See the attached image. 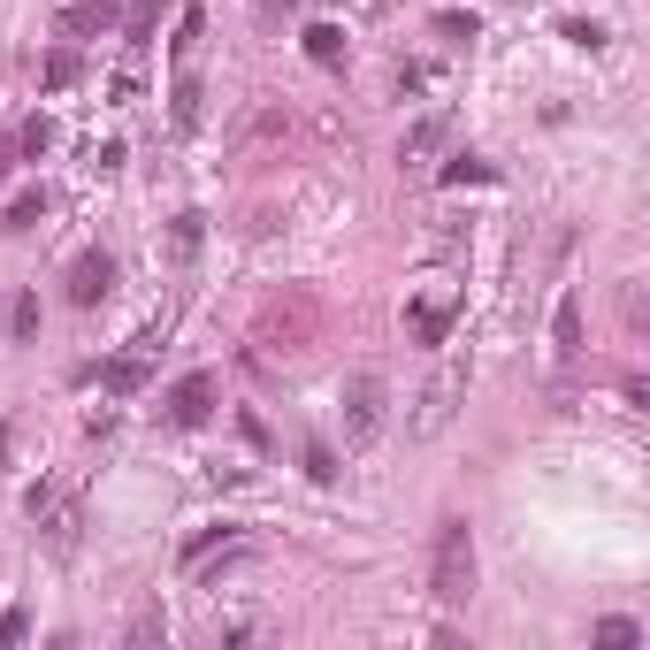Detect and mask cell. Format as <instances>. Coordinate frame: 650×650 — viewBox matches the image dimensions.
Wrapping results in <instances>:
<instances>
[{"label": "cell", "instance_id": "cell-4", "mask_svg": "<svg viewBox=\"0 0 650 650\" xmlns=\"http://www.w3.org/2000/svg\"><path fill=\"white\" fill-rule=\"evenodd\" d=\"M214 398H222V383L199 367V375H184V383H168V398H162V414L176 421V429H199L207 414H214Z\"/></svg>", "mask_w": 650, "mask_h": 650}, {"label": "cell", "instance_id": "cell-12", "mask_svg": "<svg viewBox=\"0 0 650 650\" xmlns=\"http://www.w3.org/2000/svg\"><path fill=\"white\" fill-rule=\"evenodd\" d=\"M597 643H605V650H628V643H643V628H636V620H597Z\"/></svg>", "mask_w": 650, "mask_h": 650}, {"label": "cell", "instance_id": "cell-20", "mask_svg": "<svg viewBox=\"0 0 650 650\" xmlns=\"http://www.w3.org/2000/svg\"><path fill=\"white\" fill-rule=\"evenodd\" d=\"M8 162H15V146H0V184H8Z\"/></svg>", "mask_w": 650, "mask_h": 650}, {"label": "cell", "instance_id": "cell-2", "mask_svg": "<svg viewBox=\"0 0 650 650\" xmlns=\"http://www.w3.org/2000/svg\"><path fill=\"white\" fill-rule=\"evenodd\" d=\"M383 421H390V383H383L375 367L344 375V444H352V452H367V444L383 437Z\"/></svg>", "mask_w": 650, "mask_h": 650}, {"label": "cell", "instance_id": "cell-18", "mask_svg": "<svg viewBox=\"0 0 650 650\" xmlns=\"http://www.w3.org/2000/svg\"><path fill=\"white\" fill-rule=\"evenodd\" d=\"M444 176H452V184H489V168L475 162V154H460V168H444Z\"/></svg>", "mask_w": 650, "mask_h": 650}, {"label": "cell", "instance_id": "cell-5", "mask_svg": "<svg viewBox=\"0 0 650 650\" xmlns=\"http://www.w3.org/2000/svg\"><path fill=\"white\" fill-rule=\"evenodd\" d=\"M31 520L46 528V543H54V551H69V543H77V497H69L62 483H38V489H31Z\"/></svg>", "mask_w": 650, "mask_h": 650}, {"label": "cell", "instance_id": "cell-19", "mask_svg": "<svg viewBox=\"0 0 650 650\" xmlns=\"http://www.w3.org/2000/svg\"><path fill=\"white\" fill-rule=\"evenodd\" d=\"M0 643H31V620L23 613H0Z\"/></svg>", "mask_w": 650, "mask_h": 650}, {"label": "cell", "instance_id": "cell-9", "mask_svg": "<svg viewBox=\"0 0 650 650\" xmlns=\"http://www.w3.org/2000/svg\"><path fill=\"white\" fill-rule=\"evenodd\" d=\"M108 15H115V0H77V8H62V31H69V38H85V31H100Z\"/></svg>", "mask_w": 650, "mask_h": 650}, {"label": "cell", "instance_id": "cell-6", "mask_svg": "<svg viewBox=\"0 0 650 650\" xmlns=\"http://www.w3.org/2000/svg\"><path fill=\"white\" fill-rule=\"evenodd\" d=\"M115 291V261L108 253H85L77 268H69V307H100Z\"/></svg>", "mask_w": 650, "mask_h": 650}, {"label": "cell", "instance_id": "cell-13", "mask_svg": "<svg viewBox=\"0 0 650 650\" xmlns=\"http://www.w3.org/2000/svg\"><path fill=\"white\" fill-rule=\"evenodd\" d=\"M38 214H46V199H38V191H23V199H8V230H31Z\"/></svg>", "mask_w": 650, "mask_h": 650}, {"label": "cell", "instance_id": "cell-15", "mask_svg": "<svg viewBox=\"0 0 650 650\" xmlns=\"http://www.w3.org/2000/svg\"><path fill=\"white\" fill-rule=\"evenodd\" d=\"M139 375H146V360L131 352V360H115V367H108V390H139Z\"/></svg>", "mask_w": 650, "mask_h": 650}, {"label": "cell", "instance_id": "cell-16", "mask_svg": "<svg viewBox=\"0 0 650 650\" xmlns=\"http://www.w3.org/2000/svg\"><path fill=\"white\" fill-rule=\"evenodd\" d=\"M8 329L31 337V329H38V299H15V307H8Z\"/></svg>", "mask_w": 650, "mask_h": 650}, {"label": "cell", "instance_id": "cell-10", "mask_svg": "<svg viewBox=\"0 0 650 650\" xmlns=\"http://www.w3.org/2000/svg\"><path fill=\"white\" fill-rule=\"evenodd\" d=\"M307 54H315L322 69H337V62H344V31H337V23H307Z\"/></svg>", "mask_w": 650, "mask_h": 650}, {"label": "cell", "instance_id": "cell-8", "mask_svg": "<svg viewBox=\"0 0 650 650\" xmlns=\"http://www.w3.org/2000/svg\"><path fill=\"white\" fill-rule=\"evenodd\" d=\"M452 398H460V375H437V383L421 390V414H414V429H421V437H437V429L452 421Z\"/></svg>", "mask_w": 650, "mask_h": 650}, {"label": "cell", "instance_id": "cell-17", "mask_svg": "<svg viewBox=\"0 0 650 650\" xmlns=\"http://www.w3.org/2000/svg\"><path fill=\"white\" fill-rule=\"evenodd\" d=\"M307 475H315V483H337V460H329V444H307Z\"/></svg>", "mask_w": 650, "mask_h": 650}, {"label": "cell", "instance_id": "cell-7", "mask_svg": "<svg viewBox=\"0 0 650 650\" xmlns=\"http://www.w3.org/2000/svg\"><path fill=\"white\" fill-rule=\"evenodd\" d=\"M551 360H559V367H574V360H582V299H574V291H566V299H559V315H551Z\"/></svg>", "mask_w": 650, "mask_h": 650}, {"label": "cell", "instance_id": "cell-3", "mask_svg": "<svg viewBox=\"0 0 650 650\" xmlns=\"http://www.w3.org/2000/svg\"><path fill=\"white\" fill-rule=\"evenodd\" d=\"M452 315H460V284H452V276H429V284L406 299V329H414V344H429V352L452 337Z\"/></svg>", "mask_w": 650, "mask_h": 650}, {"label": "cell", "instance_id": "cell-14", "mask_svg": "<svg viewBox=\"0 0 650 650\" xmlns=\"http://www.w3.org/2000/svg\"><path fill=\"white\" fill-rule=\"evenodd\" d=\"M437 139H444V123H421V131L406 139V162H429V154H437Z\"/></svg>", "mask_w": 650, "mask_h": 650}, {"label": "cell", "instance_id": "cell-11", "mask_svg": "<svg viewBox=\"0 0 650 650\" xmlns=\"http://www.w3.org/2000/svg\"><path fill=\"white\" fill-rule=\"evenodd\" d=\"M199 238H207V222H199V214H176V230H168V253H176V261H191V253H199Z\"/></svg>", "mask_w": 650, "mask_h": 650}, {"label": "cell", "instance_id": "cell-1", "mask_svg": "<svg viewBox=\"0 0 650 650\" xmlns=\"http://www.w3.org/2000/svg\"><path fill=\"white\" fill-rule=\"evenodd\" d=\"M429 597L444 613H460L475 597V528L467 520H437V551H429Z\"/></svg>", "mask_w": 650, "mask_h": 650}]
</instances>
